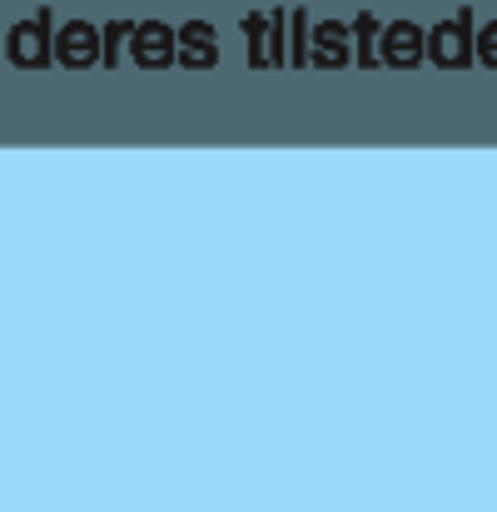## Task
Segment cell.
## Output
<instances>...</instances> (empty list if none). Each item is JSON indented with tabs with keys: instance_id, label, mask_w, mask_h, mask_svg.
<instances>
[{
	"instance_id": "obj_1",
	"label": "cell",
	"mask_w": 497,
	"mask_h": 512,
	"mask_svg": "<svg viewBox=\"0 0 497 512\" xmlns=\"http://www.w3.org/2000/svg\"><path fill=\"white\" fill-rule=\"evenodd\" d=\"M473 35H478V10L473 5L453 10L448 20H438L428 30V65H438V70H468V65H478L473 60Z\"/></svg>"
},
{
	"instance_id": "obj_2",
	"label": "cell",
	"mask_w": 497,
	"mask_h": 512,
	"mask_svg": "<svg viewBox=\"0 0 497 512\" xmlns=\"http://www.w3.org/2000/svg\"><path fill=\"white\" fill-rule=\"evenodd\" d=\"M5 55H10V65H20V70H45V65L55 60L50 10H35V15L15 20L10 35H5Z\"/></svg>"
},
{
	"instance_id": "obj_3",
	"label": "cell",
	"mask_w": 497,
	"mask_h": 512,
	"mask_svg": "<svg viewBox=\"0 0 497 512\" xmlns=\"http://www.w3.org/2000/svg\"><path fill=\"white\" fill-rule=\"evenodd\" d=\"M289 10H269V15H244V40H249V65L254 70H279L289 65Z\"/></svg>"
},
{
	"instance_id": "obj_4",
	"label": "cell",
	"mask_w": 497,
	"mask_h": 512,
	"mask_svg": "<svg viewBox=\"0 0 497 512\" xmlns=\"http://www.w3.org/2000/svg\"><path fill=\"white\" fill-rule=\"evenodd\" d=\"M378 60L393 65V70H418L428 60V30L413 25V20H388L383 40H378Z\"/></svg>"
},
{
	"instance_id": "obj_5",
	"label": "cell",
	"mask_w": 497,
	"mask_h": 512,
	"mask_svg": "<svg viewBox=\"0 0 497 512\" xmlns=\"http://www.w3.org/2000/svg\"><path fill=\"white\" fill-rule=\"evenodd\" d=\"M55 65L65 70H90L100 65V25L90 20H65L55 30Z\"/></svg>"
},
{
	"instance_id": "obj_6",
	"label": "cell",
	"mask_w": 497,
	"mask_h": 512,
	"mask_svg": "<svg viewBox=\"0 0 497 512\" xmlns=\"http://www.w3.org/2000/svg\"><path fill=\"white\" fill-rule=\"evenodd\" d=\"M174 55H179V45H174L169 20H135L130 60H135L140 70H169V65H174Z\"/></svg>"
},
{
	"instance_id": "obj_7",
	"label": "cell",
	"mask_w": 497,
	"mask_h": 512,
	"mask_svg": "<svg viewBox=\"0 0 497 512\" xmlns=\"http://www.w3.org/2000/svg\"><path fill=\"white\" fill-rule=\"evenodd\" d=\"M174 45H179L174 65H184V70H214L219 65V35H214L209 20H184L174 30Z\"/></svg>"
},
{
	"instance_id": "obj_8",
	"label": "cell",
	"mask_w": 497,
	"mask_h": 512,
	"mask_svg": "<svg viewBox=\"0 0 497 512\" xmlns=\"http://www.w3.org/2000/svg\"><path fill=\"white\" fill-rule=\"evenodd\" d=\"M309 65H319V70H343V65H353V30H348L343 20H314Z\"/></svg>"
},
{
	"instance_id": "obj_9",
	"label": "cell",
	"mask_w": 497,
	"mask_h": 512,
	"mask_svg": "<svg viewBox=\"0 0 497 512\" xmlns=\"http://www.w3.org/2000/svg\"><path fill=\"white\" fill-rule=\"evenodd\" d=\"M348 30H353V65H363V70H378V65H383V60H378L383 20H378L373 10H358V15L348 20Z\"/></svg>"
},
{
	"instance_id": "obj_10",
	"label": "cell",
	"mask_w": 497,
	"mask_h": 512,
	"mask_svg": "<svg viewBox=\"0 0 497 512\" xmlns=\"http://www.w3.org/2000/svg\"><path fill=\"white\" fill-rule=\"evenodd\" d=\"M309 35H314V20H309V10H289V35H284V45H289V65H309Z\"/></svg>"
},
{
	"instance_id": "obj_11",
	"label": "cell",
	"mask_w": 497,
	"mask_h": 512,
	"mask_svg": "<svg viewBox=\"0 0 497 512\" xmlns=\"http://www.w3.org/2000/svg\"><path fill=\"white\" fill-rule=\"evenodd\" d=\"M130 35H135L130 20H110V25H100V65H120L125 50H130Z\"/></svg>"
},
{
	"instance_id": "obj_12",
	"label": "cell",
	"mask_w": 497,
	"mask_h": 512,
	"mask_svg": "<svg viewBox=\"0 0 497 512\" xmlns=\"http://www.w3.org/2000/svg\"><path fill=\"white\" fill-rule=\"evenodd\" d=\"M473 60L488 65V70H497V20L478 25V35H473Z\"/></svg>"
}]
</instances>
